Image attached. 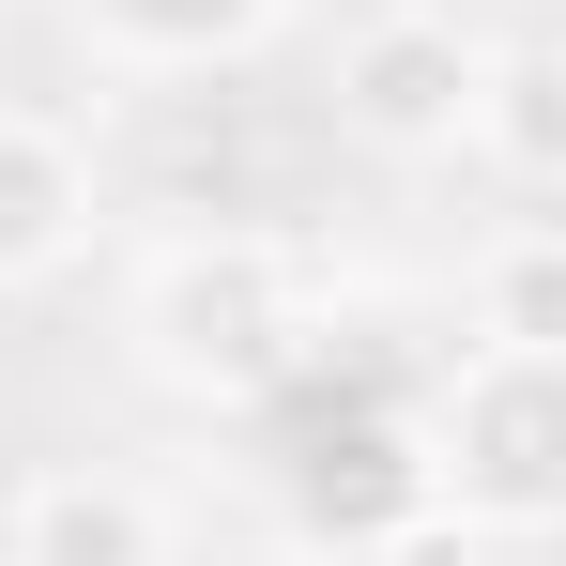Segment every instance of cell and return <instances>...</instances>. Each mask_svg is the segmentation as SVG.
Here are the masks:
<instances>
[{"instance_id":"obj_1","label":"cell","mask_w":566,"mask_h":566,"mask_svg":"<svg viewBox=\"0 0 566 566\" xmlns=\"http://www.w3.org/2000/svg\"><path fill=\"white\" fill-rule=\"evenodd\" d=\"M123 368L185 413H261L306 368V245L291 230H169L123 261Z\"/></svg>"},{"instance_id":"obj_2","label":"cell","mask_w":566,"mask_h":566,"mask_svg":"<svg viewBox=\"0 0 566 566\" xmlns=\"http://www.w3.org/2000/svg\"><path fill=\"white\" fill-rule=\"evenodd\" d=\"M429 521L474 552H552L566 536V337H460L429 382Z\"/></svg>"},{"instance_id":"obj_3","label":"cell","mask_w":566,"mask_h":566,"mask_svg":"<svg viewBox=\"0 0 566 566\" xmlns=\"http://www.w3.org/2000/svg\"><path fill=\"white\" fill-rule=\"evenodd\" d=\"M474 77H490V31H460L444 0H382L337 31V138H368L398 169L474 154Z\"/></svg>"},{"instance_id":"obj_4","label":"cell","mask_w":566,"mask_h":566,"mask_svg":"<svg viewBox=\"0 0 566 566\" xmlns=\"http://www.w3.org/2000/svg\"><path fill=\"white\" fill-rule=\"evenodd\" d=\"M0 566H185V521L123 460H46L0 505Z\"/></svg>"},{"instance_id":"obj_5","label":"cell","mask_w":566,"mask_h":566,"mask_svg":"<svg viewBox=\"0 0 566 566\" xmlns=\"http://www.w3.org/2000/svg\"><path fill=\"white\" fill-rule=\"evenodd\" d=\"M107 230V185H93V138L46 123V107H0V291H62Z\"/></svg>"},{"instance_id":"obj_6","label":"cell","mask_w":566,"mask_h":566,"mask_svg":"<svg viewBox=\"0 0 566 566\" xmlns=\"http://www.w3.org/2000/svg\"><path fill=\"white\" fill-rule=\"evenodd\" d=\"M291 521L306 536H353V552H413L429 536V429H398V413H337L306 460H291Z\"/></svg>"},{"instance_id":"obj_7","label":"cell","mask_w":566,"mask_h":566,"mask_svg":"<svg viewBox=\"0 0 566 566\" xmlns=\"http://www.w3.org/2000/svg\"><path fill=\"white\" fill-rule=\"evenodd\" d=\"M276 15L291 0H77L93 62H123V77H214V62L276 46Z\"/></svg>"},{"instance_id":"obj_8","label":"cell","mask_w":566,"mask_h":566,"mask_svg":"<svg viewBox=\"0 0 566 566\" xmlns=\"http://www.w3.org/2000/svg\"><path fill=\"white\" fill-rule=\"evenodd\" d=\"M474 154H490L521 199L566 185V46H490V77H474Z\"/></svg>"},{"instance_id":"obj_9","label":"cell","mask_w":566,"mask_h":566,"mask_svg":"<svg viewBox=\"0 0 566 566\" xmlns=\"http://www.w3.org/2000/svg\"><path fill=\"white\" fill-rule=\"evenodd\" d=\"M474 337H566V245H505L490 261V291H474Z\"/></svg>"},{"instance_id":"obj_10","label":"cell","mask_w":566,"mask_h":566,"mask_svg":"<svg viewBox=\"0 0 566 566\" xmlns=\"http://www.w3.org/2000/svg\"><path fill=\"white\" fill-rule=\"evenodd\" d=\"M382 566H505V552H474V536H444V521H429L413 552H382Z\"/></svg>"},{"instance_id":"obj_11","label":"cell","mask_w":566,"mask_h":566,"mask_svg":"<svg viewBox=\"0 0 566 566\" xmlns=\"http://www.w3.org/2000/svg\"><path fill=\"white\" fill-rule=\"evenodd\" d=\"M536 245H566V185H536Z\"/></svg>"}]
</instances>
